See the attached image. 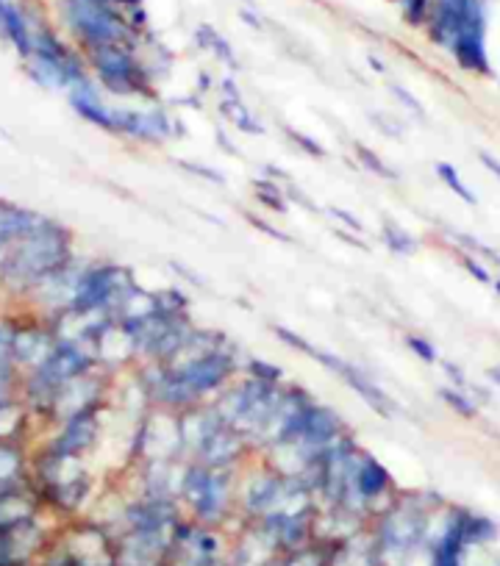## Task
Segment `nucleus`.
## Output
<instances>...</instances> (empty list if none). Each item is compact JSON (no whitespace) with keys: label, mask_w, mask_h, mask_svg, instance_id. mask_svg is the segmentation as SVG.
Listing matches in <instances>:
<instances>
[{"label":"nucleus","mask_w":500,"mask_h":566,"mask_svg":"<svg viewBox=\"0 0 500 566\" xmlns=\"http://www.w3.org/2000/svg\"><path fill=\"white\" fill-rule=\"evenodd\" d=\"M470 6V0H431L428 3V14H425V28H428V37L439 48H450V42L456 37L462 17Z\"/></svg>","instance_id":"nucleus-19"},{"label":"nucleus","mask_w":500,"mask_h":566,"mask_svg":"<svg viewBox=\"0 0 500 566\" xmlns=\"http://www.w3.org/2000/svg\"><path fill=\"white\" fill-rule=\"evenodd\" d=\"M445 375H448L450 381H453V386L456 389H464L467 386V378H464V372L456 367V364H450V361H445Z\"/></svg>","instance_id":"nucleus-46"},{"label":"nucleus","mask_w":500,"mask_h":566,"mask_svg":"<svg viewBox=\"0 0 500 566\" xmlns=\"http://www.w3.org/2000/svg\"><path fill=\"white\" fill-rule=\"evenodd\" d=\"M14 381V364L9 358H0V400H6L12 394Z\"/></svg>","instance_id":"nucleus-42"},{"label":"nucleus","mask_w":500,"mask_h":566,"mask_svg":"<svg viewBox=\"0 0 500 566\" xmlns=\"http://www.w3.org/2000/svg\"><path fill=\"white\" fill-rule=\"evenodd\" d=\"M223 114L231 123L237 125L239 131H245V134H264L262 123L250 114L242 95H237V98H223Z\"/></svg>","instance_id":"nucleus-29"},{"label":"nucleus","mask_w":500,"mask_h":566,"mask_svg":"<svg viewBox=\"0 0 500 566\" xmlns=\"http://www.w3.org/2000/svg\"><path fill=\"white\" fill-rule=\"evenodd\" d=\"M37 566H84V564H81V561H78L62 542H56L53 547L48 544V550L42 553Z\"/></svg>","instance_id":"nucleus-35"},{"label":"nucleus","mask_w":500,"mask_h":566,"mask_svg":"<svg viewBox=\"0 0 500 566\" xmlns=\"http://www.w3.org/2000/svg\"><path fill=\"white\" fill-rule=\"evenodd\" d=\"M337 378H342V381L348 383L353 392L362 397L367 406L373 408L375 414H381V417H392V411H395V403H392V397H389L378 383L367 375V372L362 370V367H356V364H350V361H345L342 364V370L337 372Z\"/></svg>","instance_id":"nucleus-22"},{"label":"nucleus","mask_w":500,"mask_h":566,"mask_svg":"<svg viewBox=\"0 0 500 566\" xmlns=\"http://www.w3.org/2000/svg\"><path fill=\"white\" fill-rule=\"evenodd\" d=\"M462 264H464V270L470 272V275H473L478 283H492V275H489V270L484 267V264H481V259H478V256H470V253H464Z\"/></svg>","instance_id":"nucleus-41"},{"label":"nucleus","mask_w":500,"mask_h":566,"mask_svg":"<svg viewBox=\"0 0 500 566\" xmlns=\"http://www.w3.org/2000/svg\"><path fill=\"white\" fill-rule=\"evenodd\" d=\"M492 286H495V292H498V295H500V281H495V283H492Z\"/></svg>","instance_id":"nucleus-53"},{"label":"nucleus","mask_w":500,"mask_h":566,"mask_svg":"<svg viewBox=\"0 0 500 566\" xmlns=\"http://www.w3.org/2000/svg\"><path fill=\"white\" fill-rule=\"evenodd\" d=\"M428 3H431V0H400L403 17H406L412 25H423L425 14H428Z\"/></svg>","instance_id":"nucleus-38"},{"label":"nucleus","mask_w":500,"mask_h":566,"mask_svg":"<svg viewBox=\"0 0 500 566\" xmlns=\"http://www.w3.org/2000/svg\"><path fill=\"white\" fill-rule=\"evenodd\" d=\"M448 50L453 53L456 64L467 73H489L487 3L484 0H470V6H467V12L462 17V25H459V31H456Z\"/></svg>","instance_id":"nucleus-12"},{"label":"nucleus","mask_w":500,"mask_h":566,"mask_svg":"<svg viewBox=\"0 0 500 566\" xmlns=\"http://www.w3.org/2000/svg\"><path fill=\"white\" fill-rule=\"evenodd\" d=\"M253 189H256V200L267 206L270 211L275 214H287L289 209V197L284 195V189L275 184L273 178H267V181H253Z\"/></svg>","instance_id":"nucleus-30"},{"label":"nucleus","mask_w":500,"mask_h":566,"mask_svg":"<svg viewBox=\"0 0 500 566\" xmlns=\"http://www.w3.org/2000/svg\"><path fill=\"white\" fill-rule=\"evenodd\" d=\"M170 267H173V270L178 272V275H181V278H189V281L195 283V286H203V281H200V275H195V272L187 270V267H181V264H178V261H173V264H170Z\"/></svg>","instance_id":"nucleus-49"},{"label":"nucleus","mask_w":500,"mask_h":566,"mask_svg":"<svg viewBox=\"0 0 500 566\" xmlns=\"http://www.w3.org/2000/svg\"><path fill=\"white\" fill-rule=\"evenodd\" d=\"M0 31H3V37L12 42L14 50L23 59H31V53H34V34L28 28V20L17 12V6L9 3V0L0 3Z\"/></svg>","instance_id":"nucleus-23"},{"label":"nucleus","mask_w":500,"mask_h":566,"mask_svg":"<svg viewBox=\"0 0 500 566\" xmlns=\"http://www.w3.org/2000/svg\"><path fill=\"white\" fill-rule=\"evenodd\" d=\"M284 134L298 145L306 156H314V159H325V148L317 142V139H312V136H306V134H300V131H295V128H284Z\"/></svg>","instance_id":"nucleus-37"},{"label":"nucleus","mask_w":500,"mask_h":566,"mask_svg":"<svg viewBox=\"0 0 500 566\" xmlns=\"http://www.w3.org/2000/svg\"><path fill=\"white\" fill-rule=\"evenodd\" d=\"M239 14H242V20H245V23H248V25H253L256 31H262V28H264L262 20H259V17H256V14H253V12H248V9H242V12H239Z\"/></svg>","instance_id":"nucleus-50"},{"label":"nucleus","mask_w":500,"mask_h":566,"mask_svg":"<svg viewBox=\"0 0 500 566\" xmlns=\"http://www.w3.org/2000/svg\"><path fill=\"white\" fill-rule=\"evenodd\" d=\"M250 450V442L237 433L231 425H225L220 414L214 419V425L209 428V433L200 439V444L195 447V453L189 461H198V464H206V467H217V469H234L245 458V453Z\"/></svg>","instance_id":"nucleus-13"},{"label":"nucleus","mask_w":500,"mask_h":566,"mask_svg":"<svg viewBox=\"0 0 500 566\" xmlns=\"http://www.w3.org/2000/svg\"><path fill=\"white\" fill-rule=\"evenodd\" d=\"M87 56L106 92H112L117 98H156L153 73L148 70V64L139 59L137 48L103 45V48H89Z\"/></svg>","instance_id":"nucleus-7"},{"label":"nucleus","mask_w":500,"mask_h":566,"mask_svg":"<svg viewBox=\"0 0 500 566\" xmlns=\"http://www.w3.org/2000/svg\"><path fill=\"white\" fill-rule=\"evenodd\" d=\"M392 489H395V480L389 475V469L378 458L370 456L367 450H362V456H359L356 467H353V494L364 505L367 517L370 514H375V517L381 514V508H378L381 500H387V503L395 500Z\"/></svg>","instance_id":"nucleus-15"},{"label":"nucleus","mask_w":500,"mask_h":566,"mask_svg":"<svg viewBox=\"0 0 500 566\" xmlns=\"http://www.w3.org/2000/svg\"><path fill=\"white\" fill-rule=\"evenodd\" d=\"M328 566H381V553L373 530H359L342 542L331 544Z\"/></svg>","instance_id":"nucleus-20"},{"label":"nucleus","mask_w":500,"mask_h":566,"mask_svg":"<svg viewBox=\"0 0 500 566\" xmlns=\"http://www.w3.org/2000/svg\"><path fill=\"white\" fill-rule=\"evenodd\" d=\"M248 222H253V225H256L259 231H264V234L275 236V239H281V242H289V236L284 234V231H278V228H273V225H267V222H262L259 217H253V214L248 217Z\"/></svg>","instance_id":"nucleus-45"},{"label":"nucleus","mask_w":500,"mask_h":566,"mask_svg":"<svg viewBox=\"0 0 500 566\" xmlns=\"http://www.w3.org/2000/svg\"><path fill=\"white\" fill-rule=\"evenodd\" d=\"M100 436V406H89L78 411L73 417L62 419V431L56 436V442L50 444L53 450L67 453V456H81L89 453Z\"/></svg>","instance_id":"nucleus-17"},{"label":"nucleus","mask_w":500,"mask_h":566,"mask_svg":"<svg viewBox=\"0 0 500 566\" xmlns=\"http://www.w3.org/2000/svg\"><path fill=\"white\" fill-rule=\"evenodd\" d=\"M245 3H250V6H253V0H245Z\"/></svg>","instance_id":"nucleus-54"},{"label":"nucleus","mask_w":500,"mask_h":566,"mask_svg":"<svg viewBox=\"0 0 500 566\" xmlns=\"http://www.w3.org/2000/svg\"><path fill=\"white\" fill-rule=\"evenodd\" d=\"M437 175H439V181L448 186L453 195L462 197L464 203H470V206H475V203H478V200H475V195H473V189L464 184L462 175H459V170H456L453 164H448V161H439Z\"/></svg>","instance_id":"nucleus-32"},{"label":"nucleus","mask_w":500,"mask_h":566,"mask_svg":"<svg viewBox=\"0 0 500 566\" xmlns=\"http://www.w3.org/2000/svg\"><path fill=\"white\" fill-rule=\"evenodd\" d=\"M170 370L181 378L189 394L195 397V403H206V397L223 392L225 386L231 383V378L237 375V350H231V342H228V345L209 350V353L192 358V361H184L178 367H170Z\"/></svg>","instance_id":"nucleus-11"},{"label":"nucleus","mask_w":500,"mask_h":566,"mask_svg":"<svg viewBox=\"0 0 500 566\" xmlns=\"http://www.w3.org/2000/svg\"><path fill=\"white\" fill-rule=\"evenodd\" d=\"M48 550V536L37 519L20 522L14 528H0V566H37Z\"/></svg>","instance_id":"nucleus-14"},{"label":"nucleus","mask_w":500,"mask_h":566,"mask_svg":"<svg viewBox=\"0 0 500 566\" xmlns=\"http://www.w3.org/2000/svg\"><path fill=\"white\" fill-rule=\"evenodd\" d=\"M281 386L284 383H262L256 378H245L237 386L225 389L212 406L225 425H231L234 431L248 439L250 447L253 444L262 447V439L267 433V425H270V417H273Z\"/></svg>","instance_id":"nucleus-4"},{"label":"nucleus","mask_w":500,"mask_h":566,"mask_svg":"<svg viewBox=\"0 0 500 566\" xmlns=\"http://www.w3.org/2000/svg\"><path fill=\"white\" fill-rule=\"evenodd\" d=\"M39 494L28 483H14L0 489V528H14L20 522L37 519Z\"/></svg>","instance_id":"nucleus-21"},{"label":"nucleus","mask_w":500,"mask_h":566,"mask_svg":"<svg viewBox=\"0 0 500 566\" xmlns=\"http://www.w3.org/2000/svg\"><path fill=\"white\" fill-rule=\"evenodd\" d=\"M328 561H331V544L320 539L281 555V566H328Z\"/></svg>","instance_id":"nucleus-25"},{"label":"nucleus","mask_w":500,"mask_h":566,"mask_svg":"<svg viewBox=\"0 0 500 566\" xmlns=\"http://www.w3.org/2000/svg\"><path fill=\"white\" fill-rule=\"evenodd\" d=\"M195 39L203 50H209L212 56H217L220 62L228 64V67H237V56H234V48L228 45V39L223 34L214 31V25H198L195 31Z\"/></svg>","instance_id":"nucleus-27"},{"label":"nucleus","mask_w":500,"mask_h":566,"mask_svg":"<svg viewBox=\"0 0 500 566\" xmlns=\"http://www.w3.org/2000/svg\"><path fill=\"white\" fill-rule=\"evenodd\" d=\"M381 239H384V245H387L395 256H414V253H417V239H414L406 228H400L398 222H381Z\"/></svg>","instance_id":"nucleus-28"},{"label":"nucleus","mask_w":500,"mask_h":566,"mask_svg":"<svg viewBox=\"0 0 500 566\" xmlns=\"http://www.w3.org/2000/svg\"><path fill=\"white\" fill-rule=\"evenodd\" d=\"M403 342H406V347H409V350H412L414 356L420 358V361H425V364H437V358H439L437 347L431 345L425 336H420V333H406V339H403Z\"/></svg>","instance_id":"nucleus-36"},{"label":"nucleus","mask_w":500,"mask_h":566,"mask_svg":"<svg viewBox=\"0 0 500 566\" xmlns=\"http://www.w3.org/2000/svg\"><path fill=\"white\" fill-rule=\"evenodd\" d=\"M37 494L62 514H78L92 494V475L81 456L48 447L37 458Z\"/></svg>","instance_id":"nucleus-5"},{"label":"nucleus","mask_w":500,"mask_h":566,"mask_svg":"<svg viewBox=\"0 0 500 566\" xmlns=\"http://www.w3.org/2000/svg\"><path fill=\"white\" fill-rule=\"evenodd\" d=\"M331 217H334V220H337V222H342V225H348V228H350V231H353V234H362V231H364L362 220H356V217H353L350 211H345V209H331Z\"/></svg>","instance_id":"nucleus-43"},{"label":"nucleus","mask_w":500,"mask_h":566,"mask_svg":"<svg viewBox=\"0 0 500 566\" xmlns=\"http://www.w3.org/2000/svg\"><path fill=\"white\" fill-rule=\"evenodd\" d=\"M95 367H98V356L89 347L56 339L50 356L39 364L37 370L28 372V386H25L28 403H31L34 411L50 417L53 403H56V394L62 392L67 383L95 372Z\"/></svg>","instance_id":"nucleus-3"},{"label":"nucleus","mask_w":500,"mask_h":566,"mask_svg":"<svg viewBox=\"0 0 500 566\" xmlns=\"http://www.w3.org/2000/svg\"><path fill=\"white\" fill-rule=\"evenodd\" d=\"M381 566H414L431 542V505L420 497H395L375 517Z\"/></svg>","instance_id":"nucleus-2"},{"label":"nucleus","mask_w":500,"mask_h":566,"mask_svg":"<svg viewBox=\"0 0 500 566\" xmlns=\"http://www.w3.org/2000/svg\"><path fill=\"white\" fill-rule=\"evenodd\" d=\"M137 286L139 283L134 281L131 270L123 267V264H95V267L81 270L78 283H75L73 303L67 308L92 311V314H109L114 320L120 306Z\"/></svg>","instance_id":"nucleus-9"},{"label":"nucleus","mask_w":500,"mask_h":566,"mask_svg":"<svg viewBox=\"0 0 500 566\" xmlns=\"http://www.w3.org/2000/svg\"><path fill=\"white\" fill-rule=\"evenodd\" d=\"M70 264H73L70 231L50 217L31 214L28 225L0 259V278L12 289L37 292L42 283L67 270Z\"/></svg>","instance_id":"nucleus-1"},{"label":"nucleus","mask_w":500,"mask_h":566,"mask_svg":"<svg viewBox=\"0 0 500 566\" xmlns=\"http://www.w3.org/2000/svg\"><path fill=\"white\" fill-rule=\"evenodd\" d=\"M489 381L495 383V386H500V367H492V370H489Z\"/></svg>","instance_id":"nucleus-52"},{"label":"nucleus","mask_w":500,"mask_h":566,"mask_svg":"<svg viewBox=\"0 0 500 566\" xmlns=\"http://www.w3.org/2000/svg\"><path fill=\"white\" fill-rule=\"evenodd\" d=\"M100 3H109V6L120 9L123 14H128L131 9H139V6H142V0H100Z\"/></svg>","instance_id":"nucleus-47"},{"label":"nucleus","mask_w":500,"mask_h":566,"mask_svg":"<svg viewBox=\"0 0 500 566\" xmlns=\"http://www.w3.org/2000/svg\"><path fill=\"white\" fill-rule=\"evenodd\" d=\"M353 153H356V159H359V164H362L367 173L378 175V178H387V181H398V173H395V170H392L387 161L381 159L373 148H367L362 142H356V145H353Z\"/></svg>","instance_id":"nucleus-31"},{"label":"nucleus","mask_w":500,"mask_h":566,"mask_svg":"<svg viewBox=\"0 0 500 566\" xmlns=\"http://www.w3.org/2000/svg\"><path fill=\"white\" fill-rule=\"evenodd\" d=\"M389 92H392V95H395V98H398L400 103L406 106V109L412 111L414 117H420V120H423V117H425L423 103H420V100L414 98V95H412V92H409V89H403V87H400V84H389Z\"/></svg>","instance_id":"nucleus-40"},{"label":"nucleus","mask_w":500,"mask_h":566,"mask_svg":"<svg viewBox=\"0 0 500 566\" xmlns=\"http://www.w3.org/2000/svg\"><path fill=\"white\" fill-rule=\"evenodd\" d=\"M184 566H228L223 558H214V561H200V564H184Z\"/></svg>","instance_id":"nucleus-51"},{"label":"nucleus","mask_w":500,"mask_h":566,"mask_svg":"<svg viewBox=\"0 0 500 566\" xmlns=\"http://www.w3.org/2000/svg\"><path fill=\"white\" fill-rule=\"evenodd\" d=\"M467 508H453L437 539L428 542V566H464V555L470 550L464 530Z\"/></svg>","instance_id":"nucleus-16"},{"label":"nucleus","mask_w":500,"mask_h":566,"mask_svg":"<svg viewBox=\"0 0 500 566\" xmlns=\"http://www.w3.org/2000/svg\"><path fill=\"white\" fill-rule=\"evenodd\" d=\"M53 345H56V333L48 325H14L9 361L34 372L50 356Z\"/></svg>","instance_id":"nucleus-18"},{"label":"nucleus","mask_w":500,"mask_h":566,"mask_svg":"<svg viewBox=\"0 0 500 566\" xmlns=\"http://www.w3.org/2000/svg\"><path fill=\"white\" fill-rule=\"evenodd\" d=\"M178 167L184 170V173H192L198 175V178H203V181H209V184H223L225 178L217 170H212V167H203V164H195V161H178Z\"/></svg>","instance_id":"nucleus-39"},{"label":"nucleus","mask_w":500,"mask_h":566,"mask_svg":"<svg viewBox=\"0 0 500 566\" xmlns=\"http://www.w3.org/2000/svg\"><path fill=\"white\" fill-rule=\"evenodd\" d=\"M12 336H14V322L0 320V358H9V350H12Z\"/></svg>","instance_id":"nucleus-44"},{"label":"nucleus","mask_w":500,"mask_h":566,"mask_svg":"<svg viewBox=\"0 0 500 566\" xmlns=\"http://www.w3.org/2000/svg\"><path fill=\"white\" fill-rule=\"evenodd\" d=\"M439 397H442L445 406L453 408V411L464 419H473L475 411H478L473 403V397L464 394V389H456V386H442V389H439Z\"/></svg>","instance_id":"nucleus-33"},{"label":"nucleus","mask_w":500,"mask_h":566,"mask_svg":"<svg viewBox=\"0 0 500 566\" xmlns=\"http://www.w3.org/2000/svg\"><path fill=\"white\" fill-rule=\"evenodd\" d=\"M245 372H248V378H256V381L262 383H284V370L278 364L264 361V358H248L245 361Z\"/></svg>","instance_id":"nucleus-34"},{"label":"nucleus","mask_w":500,"mask_h":566,"mask_svg":"<svg viewBox=\"0 0 500 566\" xmlns=\"http://www.w3.org/2000/svg\"><path fill=\"white\" fill-rule=\"evenodd\" d=\"M34 211H25L14 203H3L0 200V259L6 256V250L12 247V242L20 236Z\"/></svg>","instance_id":"nucleus-24"},{"label":"nucleus","mask_w":500,"mask_h":566,"mask_svg":"<svg viewBox=\"0 0 500 566\" xmlns=\"http://www.w3.org/2000/svg\"><path fill=\"white\" fill-rule=\"evenodd\" d=\"M28 62H31L34 78L45 87L70 92L78 84L89 81L87 70H84V64L78 62V56L64 42H59L56 34H50L45 28L34 34V53H31Z\"/></svg>","instance_id":"nucleus-10"},{"label":"nucleus","mask_w":500,"mask_h":566,"mask_svg":"<svg viewBox=\"0 0 500 566\" xmlns=\"http://www.w3.org/2000/svg\"><path fill=\"white\" fill-rule=\"evenodd\" d=\"M478 159H481V164H484V167H487L489 173L495 175V178H498V181H500V161H498V159H492L489 153H478Z\"/></svg>","instance_id":"nucleus-48"},{"label":"nucleus","mask_w":500,"mask_h":566,"mask_svg":"<svg viewBox=\"0 0 500 566\" xmlns=\"http://www.w3.org/2000/svg\"><path fill=\"white\" fill-rule=\"evenodd\" d=\"M231 494H234V469L206 467L198 461L184 464L178 503H184L195 522L217 528L231 511Z\"/></svg>","instance_id":"nucleus-6"},{"label":"nucleus","mask_w":500,"mask_h":566,"mask_svg":"<svg viewBox=\"0 0 500 566\" xmlns=\"http://www.w3.org/2000/svg\"><path fill=\"white\" fill-rule=\"evenodd\" d=\"M25 458L14 442H0V489L23 483Z\"/></svg>","instance_id":"nucleus-26"},{"label":"nucleus","mask_w":500,"mask_h":566,"mask_svg":"<svg viewBox=\"0 0 500 566\" xmlns=\"http://www.w3.org/2000/svg\"><path fill=\"white\" fill-rule=\"evenodd\" d=\"M64 17L87 50L103 48V45L139 48V42H142V34L131 28L125 14L100 0H64Z\"/></svg>","instance_id":"nucleus-8"}]
</instances>
